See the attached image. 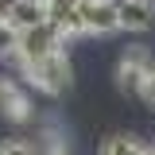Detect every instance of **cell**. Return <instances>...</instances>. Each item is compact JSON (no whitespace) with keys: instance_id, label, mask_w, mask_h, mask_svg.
<instances>
[{"instance_id":"cell-1","label":"cell","mask_w":155,"mask_h":155,"mask_svg":"<svg viewBox=\"0 0 155 155\" xmlns=\"http://www.w3.org/2000/svg\"><path fill=\"white\" fill-rule=\"evenodd\" d=\"M23 66V74H27V81L35 85V89H43V93H66L70 89V81H74V66H70V58H66V51H58V54H47V58H35V62H19Z\"/></svg>"},{"instance_id":"cell-2","label":"cell","mask_w":155,"mask_h":155,"mask_svg":"<svg viewBox=\"0 0 155 155\" xmlns=\"http://www.w3.org/2000/svg\"><path fill=\"white\" fill-rule=\"evenodd\" d=\"M155 58L147 47H128L124 54L116 58V89L128 97H140L143 85H147V74H151Z\"/></svg>"},{"instance_id":"cell-3","label":"cell","mask_w":155,"mask_h":155,"mask_svg":"<svg viewBox=\"0 0 155 155\" xmlns=\"http://www.w3.org/2000/svg\"><path fill=\"white\" fill-rule=\"evenodd\" d=\"M62 47H66V39L58 35L51 23H43V27H35V31H23V35H19V51H16V58H19V62H35V58L58 54Z\"/></svg>"},{"instance_id":"cell-4","label":"cell","mask_w":155,"mask_h":155,"mask_svg":"<svg viewBox=\"0 0 155 155\" xmlns=\"http://www.w3.org/2000/svg\"><path fill=\"white\" fill-rule=\"evenodd\" d=\"M81 31L85 35H113V31H120L116 0H81Z\"/></svg>"},{"instance_id":"cell-5","label":"cell","mask_w":155,"mask_h":155,"mask_svg":"<svg viewBox=\"0 0 155 155\" xmlns=\"http://www.w3.org/2000/svg\"><path fill=\"white\" fill-rule=\"evenodd\" d=\"M47 23L54 27L62 39H78L81 31V0H47Z\"/></svg>"},{"instance_id":"cell-6","label":"cell","mask_w":155,"mask_h":155,"mask_svg":"<svg viewBox=\"0 0 155 155\" xmlns=\"http://www.w3.org/2000/svg\"><path fill=\"white\" fill-rule=\"evenodd\" d=\"M4 19L16 27L19 35L23 31H35V27H43L47 23V0H12V8L4 12Z\"/></svg>"},{"instance_id":"cell-7","label":"cell","mask_w":155,"mask_h":155,"mask_svg":"<svg viewBox=\"0 0 155 155\" xmlns=\"http://www.w3.org/2000/svg\"><path fill=\"white\" fill-rule=\"evenodd\" d=\"M120 31H147L155 23V0H116Z\"/></svg>"},{"instance_id":"cell-8","label":"cell","mask_w":155,"mask_h":155,"mask_svg":"<svg viewBox=\"0 0 155 155\" xmlns=\"http://www.w3.org/2000/svg\"><path fill=\"white\" fill-rule=\"evenodd\" d=\"M0 113L8 120H27L31 116V97L16 78H0Z\"/></svg>"},{"instance_id":"cell-9","label":"cell","mask_w":155,"mask_h":155,"mask_svg":"<svg viewBox=\"0 0 155 155\" xmlns=\"http://www.w3.org/2000/svg\"><path fill=\"white\" fill-rule=\"evenodd\" d=\"M101 155H155V147H143L136 136H109Z\"/></svg>"},{"instance_id":"cell-10","label":"cell","mask_w":155,"mask_h":155,"mask_svg":"<svg viewBox=\"0 0 155 155\" xmlns=\"http://www.w3.org/2000/svg\"><path fill=\"white\" fill-rule=\"evenodd\" d=\"M19 51V31L0 16V54H16Z\"/></svg>"},{"instance_id":"cell-11","label":"cell","mask_w":155,"mask_h":155,"mask_svg":"<svg viewBox=\"0 0 155 155\" xmlns=\"http://www.w3.org/2000/svg\"><path fill=\"white\" fill-rule=\"evenodd\" d=\"M0 155H43V151L27 140H0Z\"/></svg>"},{"instance_id":"cell-12","label":"cell","mask_w":155,"mask_h":155,"mask_svg":"<svg viewBox=\"0 0 155 155\" xmlns=\"http://www.w3.org/2000/svg\"><path fill=\"white\" fill-rule=\"evenodd\" d=\"M140 97H143V101L155 109V66H151V74H147V85H143V93H140Z\"/></svg>"},{"instance_id":"cell-13","label":"cell","mask_w":155,"mask_h":155,"mask_svg":"<svg viewBox=\"0 0 155 155\" xmlns=\"http://www.w3.org/2000/svg\"><path fill=\"white\" fill-rule=\"evenodd\" d=\"M43 155H70V151H66V147H58V143H54V147H47Z\"/></svg>"}]
</instances>
